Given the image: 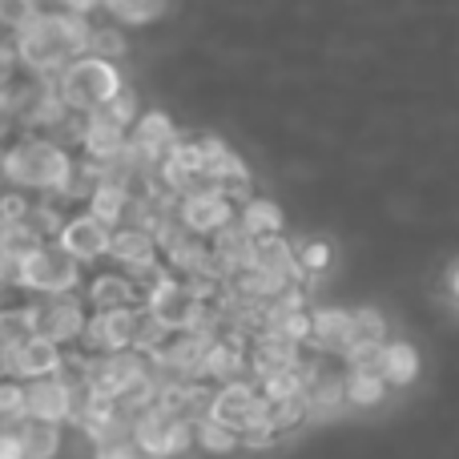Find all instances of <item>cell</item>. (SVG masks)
<instances>
[{
  "label": "cell",
  "mask_w": 459,
  "mask_h": 459,
  "mask_svg": "<svg viewBox=\"0 0 459 459\" xmlns=\"http://www.w3.org/2000/svg\"><path fill=\"white\" fill-rule=\"evenodd\" d=\"M97 113H105V117L113 121V126H121V129H129V134H134V126H137V117H142V101H137V93L134 89H121L117 97H113L109 105H105V109H97Z\"/></svg>",
  "instance_id": "d590c367"
},
{
  "label": "cell",
  "mask_w": 459,
  "mask_h": 459,
  "mask_svg": "<svg viewBox=\"0 0 459 459\" xmlns=\"http://www.w3.org/2000/svg\"><path fill=\"white\" fill-rule=\"evenodd\" d=\"M81 299H85L89 315L97 310H121V307H142V294H137L134 278L121 274L113 266H97L85 274V286H81Z\"/></svg>",
  "instance_id": "5bb4252c"
},
{
  "label": "cell",
  "mask_w": 459,
  "mask_h": 459,
  "mask_svg": "<svg viewBox=\"0 0 459 459\" xmlns=\"http://www.w3.org/2000/svg\"><path fill=\"white\" fill-rule=\"evenodd\" d=\"M105 266L121 270V274H129V278H142V274H150V270L161 266V250H158V242H153V234L134 230V226H121V230H113Z\"/></svg>",
  "instance_id": "4fadbf2b"
},
{
  "label": "cell",
  "mask_w": 459,
  "mask_h": 459,
  "mask_svg": "<svg viewBox=\"0 0 459 459\" xmlns=\"http://www.w3.org/2000/svg\"><path fill=\"white\" fill-rule=\"evenodd\" d=\"M45 246H48V242H45V238H40L29 222H21V226H0V258L13 262V266H24V262H29L32 254H40Z\"/></svg>",
  "instance_id": "f1b7e54d"
},
{
  "label": "cell",
  "mask_w": 459,
  "mask_h": 459,
  "mask_svg": "<svg viewBox=\"0 0 459 459\" xmlns=\"http://www.w3.org/2000/svg\"><path fill=\"white\" fill-rule=\"evenodd\" d=\"M101 13L129 32V29H137V24H150V21H158V16H166V4H101Z\"/></svg>",
  "instance_id": "d6a6232c"
},
{
  "label": "cell",
  "mask_w": 459,
  "mask_h": 459,
  "mask_svg": "<svg viewBox=\"0 0 459 459\" xmlns=\"http://www.w3.org/2000/svg\"><path fill=\"white\" fill-rule=\"evenodd\" d=\"M65 371V351L61 347H53V342H45V339H24L21 342V351H16V359H13V379H21V383H37V379H53V375H61Z\"/></svg>",
  "instance_id": "d6986e66"
},
{
  "label": "cell",
  "mask_w": 459,
  "mask_h": 459,
  "mask_svg": "<svg viewBox=\"0 0 459 459\" xmlns=\"http://www.w3.org/2000/svg\"><path fill=\"white\" fill-rule=\"evenodd\" d=\"M40 4H21V0H0V37H16L24 24L37 16Z\"/></svg>",
  "instance_id": "f35d334b"
},
{
  "label": "cell",
  "mask_w": 459,
  "mask_h": 459,
  "mask_svg": "<svg viewBox=\"0 0 459 459\" xmlns=\"http://www.w3.org/2000/svg\"><path fill=\"white\" fill-rule=\"evenodd\" d=\"M129 142H134L142 153H150V158L161 166V158H166V153L174 150L178 142H182V134H178L174 117H169L166 109H145L142 117H137V126H134V134H129Z\"/></svg>",
  "instance_id": "44dd1931"
},
{
  "label": "cell",
  "mask_w": 459,
  "mask_h": 459,
  "mask_svg": "<svg viewBox=\"0 0 459 459\" xmlns=\"http://www.w3.org/2000/svg\"><path fill=\"white\" fill-rule=\"evenodd\" d=\"M129 194H121V190H113V186H97L93 194H89V202H85V214H93L101 226H109V230H121L129 222Z\"/></svg>",
  "instance_id": "83f0119b"
},
{
  "label": "cell",
  "mask_w": 459,
  "mask_h": 459,
  "mask_svg": "<svg viewBox=\"0 0 459 459\" xmlns=\"http://www.w3.org/2000/svg\"><path fill=\"white\" fill-rule=\"evenodd\" d=\"M198 447L202 452H210V455H230V452L242 447V436L222 428V423H214V420H202L198 423Z\"/></svg>",
  "instance_id": "1f68e13d"
},
{
  "label": "cell",
  "mask_w": 459,
  "mask_h": 459,
  "mask_svg": "<svg viewBox=\"0 0 459 459\" xmlns=\"http://www.w3.org/2000/svg\"><path fill=\"white\" fill-rule=\"evenodd\" d=\"M342 387H347V403L355 407H379L387 399V383L379 371H342Z\"/></svg>",
  "instance_id": "4dcf8cb0"
},
{
  "label": "cell",
  "mask_w": 459,
  "mask_h": 459,
  "mask_svg": "<svg viewBox=\"0 0 459 459\" xmlns=\"http://www.w3.org/2000/svg\"><path fill=\"white\" fill-rule=\"evenodd\" d=\"M85 395H89L85 383H81L77 375L61 371V375H53V379L24 383V411L37 423H56V428H65V423H73L77 403Z\"/></svg>",
  "instance_id": "8992f818"
},
{
  "label": "cell",
  "mask_w": 459,
  "mask_h": 459,
  "mask_svg": "<svg viewBox=\"0 0 459 459\" xmlns=\"http://www.w3.org/2000/svg\"><path fill=\"white\" fill-rule=\"evenodd\" d=\"M262 407H266V399H262L258 383H254V379H238V383H226V387H214L210 407H206V420L222 423V428H230V431H238V436H242V431L258 420Z\"/></svg>",
  "instance_id": "30bf717a"
},
{
  "label": "cell",
  "mask_w": 459,
  "mask_h": 459,
  "mask_svg": "<svg viewBox=\"0 0 459 459\" xmlns=\"http://www.w3.org/2000/svg\"><path fill=\"white\" fill-rule=\"evenodd\" d=\"M53 85H56V97L65 101V109H69L73 117H89V113L105 109V105L126 89V81H121L117 65L97 61V56H77Z\"/></svg>",
  "instance_id": "7a4b0ae2"
},
{
  "label": "cell",
  "mask_w": 459,
  "mask_h": 459,
  "mask_svg": "<svg viewBox=\"0 0 459 459\" xmlns=\"http://www.w3.org/2000/svg\"><path fill=\"white\" fill-rule=\"evenodd\" d=\"M4 113H13V89L0 85V117H4Z\"/></svg>",
  "instance_id": "b9f144b4"
},
{
  "label": "cell",
  "mask_w": 459,
  "mask_h": 459,
  "mask_svg": "<svg viewBox=\"0 0 459 459\" xmlns=\"http://www.w3.org/2000/svg\"><path fill=\"white\" fill-rule=\"evenodd\" d=\"M24 326H29L37 339L53 342L61 351H73L85 334L89 323V307L81 294H65V299H24L21 302Z\"/></svg>",
  "instance_id": "277c9868"
},
{
  "label": "cell",
  "mask_w": 459,
  "mask_h": 459,
  "mask_svg": "<svg viewBox=\"0 0 459 459\" xmlns=\"http://www.w3.org/2000/svg\"><path fill=\"white\" fill-rule=\"evenodd\" d=\"M238 226L246 230L250 238H270V234H286V214L278 202L262 198V194H254L250 202H246L242 210H238Z\"/></svg>",
  "instance_id": "484cf974"
},
{
  "label": "cell",
  "mask_w": 459,
  "mask_h": 459,
  "mask_svg": "<svg viewBox=\"0 0 459 459\" xmlns=\"http://www.w3.org/2000/svg\"><path fill=\"white\" fill-rule=\"evenodd\" d=\"M158 186L174 198H186V194H198V190H210L206 174H202V145L182 137L174 150L161 158L158 166Z\"/></svg>",
  "instance_id": "8fae6325"
},
{
  "label": "cell",
  "mask_w": 459,
  "mask_h": 459,
  "mask_svg": "<svg viewBox=\"0 0 459 459\" xmlns=\"http://www.w3.org/2000/svg\"><path fill=\"white\" fill-rule=\"evenodd\" d=\"M65 444V431L56 423H37V420H24L21 423V452L24 459H56Z\"/></svg>",
  "instance_id": "4316f807"
},
{
  "label": "cell",
  "mask_w": 459,
  "mask_h": 459,
  "mask_svg": "<svg viewBox=\"0 0 459 459\" xmlns=\"http://www.w3.org/2000/svg\"><path fill=\"white\" fill-rule=\"evenodd\" d=\"M310 411L302 399H286V403H266V423L274 436H282V431H294L299 423H307Z\"/></svg>",
  "instance_id": "836d02e7"
},
{
  "label": "cell",
  "mask_w": 459,
  "mask_h": 459,
  "mask_svg": "<svg viewBox=\"0 0 459 459\" xmlns=\"http://www.w3.org/2000/svg\"><path fill=\"white\" fill-rule=\"evenodd\" d=\"M93 459H142V452L134 447V439H126V444H101V447H93Z\"/></svg>",
  "instance_id": "60d3db41"
},
{
  "label": "cell",
  "mask_w": 459,
  "mask_h": 459,
  "mask_svg": "<svg viewBox=\"0 0 459 459\" xmlns=\"http://www.w3.org/2000/svg\"><path fill=\"white\" fill-rule=\"evenodd\" d=\"M145 315L161 326L166 334H190L202 326V315H206V302H198L190 290H186L182 278L166 274L150 294L142 299Z\"/></svg>",
  "instance_id": "5b68a950"
},
{
  "label": "cell",
  "mask_w": 459,
  "mask_h": 459,
  "mask_svg": "<svg viewBox=\"0 0 459 459\" xmlns=\"http://www.w3.org/2000/svg\"><path fill=\"white\" fill-rule=\"evenodd\" d=\"M126 53H129V32L121 29V24H113L105 13H97V16H93V24H89L85 56H97V61L117 65Z\"/></svg>",
  "instance_id": "cb8c5ba5"
},
{
  "label": "cell",
  "mask_w": 459,
  "mask_h": 459,
  "mask_svg": "<svg viewBox=\"0 0 459 459\" xmlns=\"http://www.w3.org/2000/svg\"><path fill=\"white\" fill-rule=\"evenodd\" d=\"M302 351H307V347H294V342L278 339V334L258 331L250 342H246L250 379H266V375H278V371H294V367L302 363Z\"/></svg>",
  "instance_id": "e0dca14e"
},
{
  "label": "cell",
  "mask_w": 459,
  "mask_h": 459,
  "mask_svg": "<svg viewBox=\"0 0 459 459\" xmlns=\"http://www.w3.org/2000/svg\"><path fill=\"white\" fill-rule=\"evenodd\" d=\"M129 145V129L113 126L105 113H89V117H81V129H77V153L89 161H113L121 158Z\"/></svg>",
  "instance_id": "9a60e30c"
},
{
  "label": "cell",
  "mask_w": 459,
  "mask_h": 459,
  "mask_svg": "<svg viewBox=\"0 0 459 459\" xmlns=\"http://www.w3.org/2000/svg\"><path fill=\"white\" fill-rule=\"evenodd\" d=\"M234 218H238V210L230 206L218 190H198V194L178 198V222L190 230L194 238H202V242H210V238H214L218 230H226Z\"/></svg>",
  "instance_id": "7c38bea8"
},
{
  "label": "cell",
  "mask_w": 459,
  "mask_h": 459,
  "mask_svg": "<svg viewBox=\"0 0 459 459\" xmlns=\"http://www.w3.org/2000/svg\"><path fill=\"white\" fill-rule=\"evenodd\" d=\"M302 403H307L310 415H326V411H339L347 403V387H342V371H331L323 379H315L307 391H302Z\"/></svg>",
  "instance_id": "f546056e"
},
{
  "label": "cell",
  "mask_w": 459,
  "mask_h": 459,
  "mask_svg": "<svg viewBox=\"0 0 459 459\" xmlns=\"http://www.w3.org/2000/svg\"><path fill=\"white\" fill-rule=\"evenodd\" d=\"M391 342V331H387V318L379 315L375 307H359L351 310V339H347V351H383ZM342 351V355H347Z\"/></svg>",
  "instance_id": "d4e9b609"
},
{
  "label": "cell",
  "mask_w": 459,
  "mask_h": 459,
  "mask_svg": "<svg viewBox=\"0 0 459 459\" xmlns=\"http://www.w3.org/2000/svg\"><path fill=\"white\" fill-rule=\"evenodd\" d=\"M379 379L387 383V387H407V383H415V375H420V351L411 347V342L403 339H391L387 347L379 351Z\"/></svg>",
  "instance_id": "603a6c76"
},
{
  "label": "cell",
  "mask_w": 459,
  "mask_h": 459,
  "mask_svg": "<svg viewBox=\"0 0 459 459\" xmlns=\"http://www.w3.org/2000/svg\"><path fill=\"white\" fill-rule=\"evenodd\" d=\"M73 161H77V153L40 134H21L8 150H0V169H4L8 190L32 194V198H61Z\"/></svg>",
  "instance_id": "6da1fadb"
},
{
  "label": "cell",
  "mask_w": 459,
  "mask_h": 459,
  "mask_svg": "<svg viewBox=\"0 0 459 459\" xmlns=\"http://www.w3.org/2000/svg\"><path fill=\"white\" fill-rule=\"evenodd\" d=\"M142 307H121V310H97L89 315L85 334L73 351L89 359H105V355H121V351H134L137 342V326H142Z\"/></svg>",
  "instance_id": "52a82bcc"
},
{
  "label": "cell",
  "mask_w": 459,
  "mask_h": 459,
  "mask_svg": "<svg viewBox=\"0 0 459 459\" xmlns=\"http://www.w3.org/2000/svg\"><path fill=\"white\" fill-rule=\"evenodd\" d=\"M24 383L21 379H0V423H24Z\"/></svg>",
  "instance_id": "74e56055"
},
{
  "label": "cell",
  "mask_w": 459,
  "mask_h": 459,
  "mask_svg": "<svg viewBox=\"0 0 459 459\" xmlns=\"http://www.w3.org/2000/svg\"><path fill=\"white\" fill-rule=\"evenodd\" d=\"M0 459H24V452H21V423H0Z\"/></svg>",
  "instance_id": "ab89813d"
},
{
  "label": "cell",
  "mask_w": 459,
  "mask_h": 459,
  "mask_svg": "<svg viewBox=\"0 0 459 459\" xmlns=\"http://www.w3.org/2000/svg\"><path fill=\"white\" fill-rule=\"evenodd\" d=\"M238 379H250V363H246V342L222 334V339L210 342L206 359H202L198 383H206V387H226V383H238Z\"/></svg>",
  "instance_id": "2e32d148"
},
{
  "label": "cell",
  "mask_w": 459,
  "mask_h": 459,
  "mask_svg": "<svg viewBox=\"0 0 459 459\" xmlns=\"http://www.w3.org/2000/svg\"><path fill=\"white\" fill-rule=\"evenodd\" d=\"M4 310H8V307H4V302H0V323H4Z\"/></svg>",
  "instance_id": "ee69618b"
},
{
  "label": "cell",
  "mask_w": 459,
  "mask_h": 459,
  "mask_svg": "<svg viewBox=\"0 0 459 459\" xmlns=\"http://www.w3.org/2000/svg\"><path fill=\"white\" fill-rule=\"evenodd\" d=\"M452 294H455V299H459V266L452 270Z\"/></svg>",
  "instance_id": "7bdbcfd3"
},
{
  "label": "cell",
  "mask_w": 459,
  "mask_h": 459,
  "mask_svg": "<svg viewBox=\"0 0 459 459\" xmlns=\"http://www.w3.org/2000/svg\"><path fill=\"white\" fill-rule=\"evenodd\" d=\"M294 262H299V270L307 278H315L331 266V246H326L323 238H307V242L294 246Z\"/></svg>",
  "instance_id": "e575fe53"
},
{
  "label": "cell",
  "mask_w": 459,
  "mask_h": 459,
  "mask_svg": "<svg viewBox=\"0 0 459 459\" xmlns=\"http://www.w3.org/2000/svg\"><path fill=\"white\" fill-rule=\"evenodd\" d=\"M32 206L37 198L32 194H21V190H0V226H21L32 218Z\"/></svg>",
  "instance_id": "8d00e7d4"
},
{
  "label": "cell",
  "mask_w": 459,
  "mask_h": 459,
  "mask_svg": "<svg viewBox=\"0 0 459 459\" xmlns=\"http://www.w3.org/2000/svg\"><path fill=\"white\" fill-rule=\"evenodd\" d=\"M198 145H202V174H206L210 190H222L226 182L250 174L242 153H238L230 142H222V137H198Z\"/></svg>",
  "instance_id": "7402d4cb"
},
{
  "label": "cell",
  "mask_w": 459,
  "mask_h": 459,
  "mask_svg": "<svg viewBox=\"0 0 459 459\" xmlns=\"http://www.w3.org/2000/svg\"><path fill=\"white\" fill-rule=\"evenodd\" d=\"M109 242H113V230L109 226H101L93 214H85V210H73L69 222L61 226V234H56L53 246H61V250L69 254L77 266L97 270L105 258H109Z\"/></svg>",
  "instance_id": "9c48e42d"
},
{
  "label": "cell",
  "mask_w": 459,
  "mask_h": 459,
  "mask_svg": "<svg viewBox=\"0 0 459 459\" xmlns=\"http://www.w3.org/2000/svg\"><path fill=\"white\" fill-rule=\"evenodd\" d=\"M351 339V310L347 307H318L310 310V342L307 351H318L326 359H339Z\"/></svg>",
  "instance_id": "ac0fdd59"
},
{
  "label": "cell",
  "mask_w": 459,
  "mask_h": 459,
  "mask_svg": "<svg viewBox=\"0 0 459 459\" xmlns=\"http://www.w3.org/2000/svg\"><path fill=\"white\" fill-rule=\"evenodd\" d=\"M206 246H210V254H214L218 270L226 274V282L230 278H238V274H246V270L254 266V238L238 226V218L226 230H218Z\"/></svg>",
  "instance_id": "ffe728a7"
},
{
  "label": "cell",
  "mask_w": 459,
  "mask_h": 459,
  "mask_svg": "<svg viewBox=\"0 0 459 459\" xmlns=\"http://www.w3.org/2000/svg\"><path fill=\"white\" fill-rule=\"evenodd\" d=\"M198 444V423L166 420V415H145L134 423V447L142 459H178Z\"/></svg>",
  "instance_id": "ba28073f"
},
{
  "label": "cell",
  "mask_w": 459,
  "mask_h": 459,
  "mask_svg": "<svg viewBox=\"0 0 459 459\" xmlns=\"http://www.w3.org/2000/svg\"><path fill=\"white\" fill-rule=\"evenodd\" d=\"M85 266L69 258L61 246L48 242L40 254H32L21 270H16V294L24 299H65V294H81L85 286Z\"/></svg>",
  "instance_id": "3957f363"
}]
</instances>
